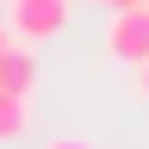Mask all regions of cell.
Returning <instances> with one entry per match:
<instances>
[{
  "label": "cell",
  "mask_w": 149,
  "mask_h": 149,
  "mask_svg": "<svg viewBox=\"0 0 149 149\" xmlns=\"http://www.w3.org/2000/svg\"><path fill=\"white\" fill-rule=\"evenodd\" d=\"M50 149H93V143H81V137H56Z\"/></svg>",
  "instance_id": "obj_5"
},
{
  "label": "cell",
  "mask_w": 149,
  "mask_h": 149,
  "mask_svg": "<svg viewBox=\"0 0 149 149\" xmlns=\"http://www.w3.org/2000/svg\"><path fill=\"white\" fill-rule=\"evenodd\" d=\"M13 31L25 44H50L68 31V0H13Z\"/></svg>",
  "instance_id": "obj_2"
},
{
  "label": "cell",
  "mask_w": 149,
  "mask_h": 149,
  "mask_svg": "<svg viewBox=\"0 0 149 149\" xmlns=\"http://www.w3.org/2000/svg\"><path fill=\"white\" fill-rule=\"evenodd\" d=\"M25 130H31V106H25V93H0V143L25 137Z\"/></svg>",
  "instance_id": "obj_4"
},
{
  "label": "cell",
  "mask_w": 149,
  "mask_h": 149,
  "mask_svg": "<svg viewBox=\"0 0 149 149\" xmlns=\"http://www.w3.org/2000/svg\"><path fill=\"white\" fill-rule=\"evenodd\" d=\"M31 87H37V56L31 50H0V93H25L31 100Z\"/></svg>",
  "instance_id": "obj_3"
},
{
  "label": "cell",
  "mask_w": 149,
  "mask_h": 149,
  "mask_svg": "<svg viewBox=\"0 0 149 149\" xmlns=\"http://www.w3.org/2000/svg\"><path fill=\"white\" fill-rule=\"evenodd\" d=\"M137 81H143V93H149V62H137Z\"/></svg>",
  "instance_id": "obj_7"
},
{
  "label": "cell",
  "mask_w": 149,
  "mask_h": 149,
  "mask_svg": "<svg viewBox=\"0 0 149 149\" xmlns=\"http://www.w3.org/2000/svg\"><path fill=\"white\" fill-rule=\"evenodd\" d=\"M100 6H106V13H124V6H137V0H100Z\"/></svg>",
  "instance_id": "obj_6"
},
{
  "label": "cell",
  "mask_w": 149,
  "mask_h": 149,
  "mask_svg": "<svg viewBox=\"0 0 149 149\" xmlns=\"http://www.w3.org/2000/svg\"><path fill=\"white\" fill-rule=\"evenodd\" d=\"M143 6H149V0H143Z\"/></svg>",
  "instance_id": "obj_9"
},
{
  "label": "cell",
  "mask_w": 149,
  "mask_h": 149,
  "mask_svg": "<svg viewBox=\"0 0 149 149\" xmlns=\"http://www.w3.org/2000/svg\"><path fill=\"white\" fill-rule=\"evenodd\" d=\"M106 50H112V62H124V68L149 62V6H143V0H137V6H124V13H112Z\"/></svg>",
  "instance_id": "obj_1"
},
{
  "label": "cell",
  "mask_w": 149,
  "mask_h": 149,
  "mask_svg": "<svg viewBox=\"0 0 149 149\" xmlns=\"http://www.w3.org/2000/svg\"><path fill=\"white\" fill-rule=\"evenodd\" d=\"M6 44H13V37H6V25H0V50H6Z\"/></svg>",
  "instance_id": "obj_8"
}]
</instances>
